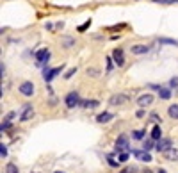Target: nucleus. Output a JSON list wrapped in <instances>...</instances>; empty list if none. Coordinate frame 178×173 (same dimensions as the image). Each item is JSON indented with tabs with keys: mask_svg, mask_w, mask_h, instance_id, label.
Here are the masks:
<instances>
[{
	"mask_svg": "<svg viewBox=\"0 0 178 173\" xmlns=\"http://www.w3.org/2000/svg\"><path fill=\"white\" fill-rule=\"evenodd\" d=\"M127 102H128V96H127V95H112L111 100H109L111 105H121V104H127Z\"/></svg>",
	"mask_w": 178,
	"mask_h": 173,
	"instance_id": "0eeeda50",
	"label": "nucleus"
},
{
	"mask_svg": "<svg viewBox=\"0 0 178 173\" xmlns=\"http://www.w3.org/2000/svg\"><path fill=\"white\" fill-rule=\"evenodd\" d=\"M20 93H21V95H25V96H32V95H34V84H32V82H29V80H27V82H23V84L20 86Z\"/></svg>",
	"mask_w": 178,
	"mask_h": 173,
	"instance_id": "423d86ee",
	"label": "nucleus"
},
{
	"mask_svg": "<svg viewBox=\"0 0 178 173\" xmlns=\"http://www.w3.org/2000/svg\"><path fill=\"white\" fill-rule=\"evenodd\" d=\"M57 173H62V172H57Z\"/></svg>",
	"mask_w": 178,
	"mask_h": 173,
	"instance_id": "473e14b6",
	"label": "nucleus"
},
{
	"mask_svg": "<svg viewBox=\"0 0 178 173\" xmlns=\"http://www.w3.org/2000/svg\"><path fill=\"white\" fill-rule=\"evenodd\" d=\"M0 155H2V157H5V155H7V148H5L4 145H0Z\"/></svg>",
	"mask_w": 178,
	"mask_h": 173,
	"instance_id": "bb28decb",
	"label": "nucleus"
},
{
	"mask_svg": "<svg viewBox=\"0 0 178 173\" xmlns=\"http://www.w3.org/2000/svg\"><path fill=\"white\" fill-rule=\"evenodd\" d=\"M12 118H14V113H9V114H7V116H5V121H11V120H12Z\"/></svg>",
	"mask_w": 178,
	"mask_h": 173,
	"instance_id": "c85d7f7f",
	"label": "nucleus"
},
{
	"mask_svg": "<svg viewBox=\"0 0 178 173\" xmlns=\"http://www.w3.org/2000/svg\"><path fill=\"white\" fill-rule=\"evenodd\" d=\"M61 70H62V66H59V68H52V70H50V68H46V70L43 71V79H45L46 82H50L55 75H59V73H61Z\"/></svg>",
	"mask_w": 178,
	"mask_h": 173,
	"instance_id": "20e7f679",
	"label": "nucleus"
},
{
	"mask_svg": "<svg viewBox=\"0 0 178 173\" xmlns=\"http://www.w3.org/2000/svg\"><path fill=\"white\" fill-rule=\"evenodd\" d=\"M112 57H114V63H116L118 66H123V63H125V57H123V50L116 48V50L112 52Z\"/></svg>",
	"mask_w": 178,
	"mask_h": 173,
	"instance_id": "f8f14e48",
	"label": "nucleus"
},
{
	"mask_svg": "<svg viewBox=\"0 0 178 173\" xmlns=\"http://www.w3.org/2000/svg\"><path fill=\"white\" fill-rule=\"evenodd\" d=\"M109 164H111V166H118V163H116L112 157H109Z\"/></svg>",
	"mask_w": 178,
	"mask_h": 173,
	"instance_id": "7c9ffc66",
	"label": "nucleus"
},
{
	"mask_svg": "<svg viewBox=\"0 0 178 173\" xmlns=\"http://www.w3.org/2000/svg\"><path fill=\"white\" fill-rule=\"evenodd\" d=\"M155 148L159 150V152H162V154H166L168 150H171L173 146H171V139H160V141H157V145H155Z\"/></svg>",
	"mask_w": 178,
	"mask_h": 173,
	"instance_id": "39448f33",
	"label": "nucleus"
},
{
	"mask_svg": "<svg viewBox=\"0 0 178 173\" xmlns=\"http://www.w3.org/2000/svg\"><path fill=\"white\" fill-rule=\"evenodd\" d=\"M64 102H66V105H68L70 109H73L75 105H78V104H80V96H78V93H77V91H71V93H68V95H66V100H64Z\"/></svg>",
	"mask_w": 178,
	"mask_h": 173,
	"instance_id": "f257e3e1",
	"label": "nucleus"
},
{
	"mask_svg": "<svg viewBox=\"0 0 178 173\" xmlns=\"http://www.w3.org/2000/svg\"><path fill=\"white\" fill-rule=\"evenodd\" d=\"M168 113H169V116H171V118L178 120V104H173V105H169Z\"/></svg>",
	"mask_w": 178,
	"mask_h": 173,
	"instance_id": "dca6fc26",
	"label": "nucleus"
},
{
	"mask_svg": "<svg viewBox=\"0 0 178 173\" xmlns=\"http://www.w3.org/2000/svg\"><path fill=\"white\" fill-rule=\"evenodd\" d=\"M89 25H91V20H87V21H84L80 27H78V32H84L86 29H89Z\"/></svg>",
	"mask_w": 178,
	"mask_h": 173,
	"instance_id": "4be33fe9",
	"label": "nucleus"
},
{
	"mask_svg": "<svg viewBox=\"0 0 178 173\" xmlns=\"http://www.w3.org/2000/svg\"><path fill=\"white\" fill-rule=\"evenodd\" d=\"M169 86H171V88H178V77H173V79L169 80Z\"/></svg>",
	"mask_w": 178,
	"mask_h": 173,
	"instance_id": "a878e982",
	"label": "nucleus"
},
{
	"mask_svg": "<svg viewBox=\"0 0 178 173\" xmlns=\"http://www.w3.org/2000/svg\"><path fill=\"white\" fill-rule=\"evenodd\" d=\"M75 71H77V68H71V70H70V71H68V73H66L64 77H66V79H70V77H71V75H73Z\"/></svg>",
	"mask_w": 178,
	"mask_h": 173,
	"instance_id": "cd10ccee",
	"label": "nucleus"
},
{
	"mask_svg": "<svg viewBox=\"0 0 178 173\" xmlns=\"http://www.w3.org/2000/svg\"><path fill=\"white\" fill-rule=\"evenodd\" d=\"M134 138H136V139H143V138H144V130H136V132H134Z\"/></svg>",
	"mask_w": 178,
	"mask_h": 173,
	"instance_id": "b1692460",
	"label": "nucleus"
},
{
	"mask_svg": "<svg viewBox=\"0 0 178 173\" xmlns=\"http://www.w3.org/2000/svg\"><path fill=\"white\" fill-rule=\"evenodd\" d=\"M130 50H132V54H136V55H143V54H148V52H150V46H146V45H134V46H130Z\"/></svg>",
	"mask_w": 178,
	"mask_h": 173,
	"instance_id": "9d476101",
	"label": "nucleus"
},
{
	"mask_svg": "<svg viewBox=\"0 0 178 173\" xmlns=\"http://www.w3.org/2000/svg\"><path fill=\"white\" fill-rule=\"evenodd\" d=\"M116 150L119 152H128V138L125 134H121L118 139H116Z\"/></svg>",
	"mask_w": 178,
	"mask_h": 173,
	"instance_id": "7ed1b4c3",
	"label": "nucleus"
},
{
	"mask_svg": "<svg viewBox=\"0 0 178 173\" xmlns=\"http://www.w3.org/2000/svg\"><path fill=\"white\" fill-rule=\"evenodd\" d=\"M32 116H34V109H32V105H30V104H27V105L23 107V113H21L20 120H21V121H29Z\"/></svg>",
	"mask_w": 178,
	"mask_h": 173,
	"instance_id": "6e6552de",
	"label": "nucleus"
},
{
	"mask_svg": "<svg viewBox=\"0 0 178 173\" xmlns=\"http://www.w3.org/2000/svg\"><path fill=\"white\" fill-rule=\"evenodd\" d=\"M96 73H98V71H96L94 68H91V70H87V75H96Z\"/></svg>",
	"mask_w": 178,
	"mask_h": 173,
	"instance_id": "c756f323",
	"label": "nucleus"
},
{
	"mask_svg": "<svg viewBox=\"0 0 178 173\" xmlns=\"http://www.w3.org/2000/svg\"><path fill=\"white\" fill-rule=\"evenodd\" d=\"M164 157H166L168 161H178V148H171V150H168V152L164 154Z\"/></svg>",
	"mask_w": 178,
	"mask_h": 173,
	"instance_id": "ddd939ff",
	"label": "nucleus"
},
{
	"mask_svg": "<svg viewBox=\"0 0 178 173\" xmlns=\"http://www.w3.org/2000/svg\"><path fill=\"white\" fill-rule=\"evenodd\" d=\"M119 173H137V168H134V166H128V168H125V170H121Z\"/></svg>",
	"mask_w": 178,
	"mask_h": 173,
	"instance_id": "5701e85b",
	"label": "nucleus"
},
{
	"mask_svg": "<svg viewBox=\"0 0 178 173\" xmlns=\"http://www.w3.org/2000/svg\"><path fill=\"white\" fill-rule=\"evenodd\" d=\"M159 41H160L162 45H175V46H178V41H177V39H169V38H159Z\"/></svg>",
	"mask_w": 178,
	"mask_h": 173,
	"instance_id": "a211bd4d",
	"label": "nucleus"
},
{
	"mask_svg": "<svg viewBox=\"0 0 178 173\" xmlns=\"http://www.w3.org/2000/svg\"><path fill=\"white\" fill-rule=\"evenodd\" d=\"M152 148H153V141H152V139H146V141L143 143V150H146V152H150Z\"/></svg>",
	"mask_w": 178,
	"mask_h": 173,
	"instance_id": "aec40b11",
	"label": "nucleus"
},
{
	"mask_svg": "<svg viewBox=\"0 0 178 173\" xmlns=\"http://www.w3.org/2000/svg\"><path fill=\"white\" fill-rule=\"evenodd\" d=\"M159 95H160V98H164V100H168V98L171 96V91H169V89H164V88H162V89L159 91Z\"/></svg>",
	"mask_w": 178,
	"mask_h": 173,
	"instance_id": "6ab92c4d",
	"label": "nucleus"
},
{
	"mask_svg": "<svg viewBox=\"0 0 178 173\" xmlns=\"http://www.w3.org/2000/svg\"><path fill=\"white\" fill-rule=\"evenodd\" d=\"M36 59H37V64H39V66L45 64V63H48V59H50V50H48V48L37 50V52H36Z\"/></svg>",
	"mask_w": 178,
	"mask_h": 173,
	"instance_id": "f03ea898",
	"label": "nucleus"
},
{
	"mask_svg": "<svg viewBox=\"0 0 178 173\" xmlns=\"http://www.w3.org/2000/svg\"><path fill=\"white\" fill-rule=\"evenodd\" d=\"M152 102H153V95H150V93H146V95H143V96L137 98L139 107H146V105H150Z\"/></svg>",
	"mask_w": 178,
	"mask_h": 173,
	"instance_id": "9b49d317",
	"label": "nucleus"
},
{
	"mask_svg": "<svg viewBox=\"0 0 178 173\" xmlns=\"http://www.w3.org/2000/svg\"><path fill=\"white\" fill-rule=\"evenodd\" d=\"M152 139H153V141H160V139H162V130H160L159 125L153 127V130H152Z\"/></svg>",
	"mask_w": 178,
	"mask_h": 173,
	"instance_id": "2eb2a0df",
	"label": "nucleus"
},
{
	"mask_svg": "<svg viewBox=\"0 0 178 173\" xmlns=\"http://www.w3.org/2000/svg\"><path fill=\"white\" fill-rule=\"evenodd\" d=\"M159 173H166V172H164V170H159Z\"/></svg>",
	"mask_w": 178,
	"mask_h": 173,
	"instance_id": "2f4dec72",
	"label": "nucleus"
},
{
	"mask_svg": "<svg viewBox=\"0 0 178 173\" xmlns=\"http://www.w3.org/2000/svg\"><path fill=\"white\" fill-rule=\"evenodd\" d=\"M5 173H18V168H16L12 163H9V164L5 166Z\"/></svg>",
	"mask_w": 178,
	"mask_h": 173,
	"instance_id": "412c9836",
	"label": "nucleus"
},
{
	"mask_svg": "<svg viewBox=\"0 0 178 173\" xmlns=\"http://www.w3.org/2000/svg\"><path fill=\"white\" fill-rule=\"evenodd\" d=\"M98 100H86V102H82V105L86 107V109H93V107H98Z\"/></svg>",
	"mask_w": 178,
	"mask_h": 173,
	"instance_id": "f3484780",
	"label": "nucleus"
},
{
	"mask_svg": "<svg viewBox=\"0 0 178 173\" xmlns=\"http://www.w3.org/2000/svg\"><path fill=\"white\" fill-rule=\"evenodd\" d=\"M111 120H112V114H111V113H102V114L96 116V121H98V123H107V121H111Z\"/></svg>",
	"mask_w": 178,
	"mask_h": 173,
	"instance_id": "4468645a",
	"label": "nucleus"
},
{
	"mask_svg": "<svg viewBox=\"0 0 178 173\" xmlns=\"http://www.w3.org/2000/svg\"><path fill=\"white\" fill-rule=\"evenodd\" d=\"M134 155H136L139 161H143V163H150V161H152V155H150V152H146V150H134Z\"/></svg>",
	"mask_w": 178,
	"mask_h": 173,
	"instance_id": "1a4fd4ad",
	"label": "nucleus"
},
{
	"mask_svg": "<svg viewBox=\"0 0 178 173\" xmlns=\"http://www.w3.org/2000/svg\"><path fill=\"white\" fill-rule=\"evenodd\" d=\"M125 161H128V152H123L119 155V163H125Z\"/></svg>",
	"mask_w": 178,
	"mask_h": 173,
	"instance_id": "393cba45",
	"label": "nucleus"
}]
</instances>
